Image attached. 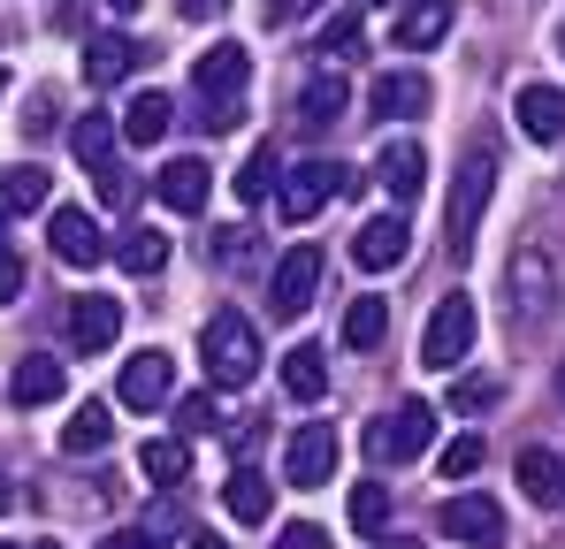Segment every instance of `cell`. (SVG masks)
<instances>
[{"instance_id":"cell-47","label":"cell","mask_w":565,"mask_h":549,"mask_svg":"<svg viewBox=\"0 0 565 549\" xmlns=\"http://www.w3.org/2000/svg\"><path fill=\"white\" fill-rule=\"evenodd\" d=\"M382 549H420V542H405V535H382Z\"/></svg>"},{"instance_id":"cell-29","label":"cell","mask_w":565,"mask_h":549,"mask_svg":"<svg viewBox=\"0 0 565 549\" xmlns=\"http://www.w3.org/2000/svg\"><path fill=\"white\" fill-rule=\"evenodd\" d=\"M382 336H390V305H382V298H352V305H344V344H352V352H375Z\"/></svg>"},{"instance_id":"cell-40","label":"cell","mask_w":565,"mask_h":549,"mask_svg":"<svg viewBox=\"0 0 565 549\" xmlns=\"http://www.w3.org/2000/svg\"><path fill=\"white\" fill-rule=\"evenodd\" d=\"M99 549H161V535H153V527H115Z\"/></svg>"},{"instance_id":"cell-24","label":"cell","mask_w":565,"mask_h":549,"mask_svg":"<svg viewBox=\"0 0 565 549\" xmlns=\"http://www.w3.org/2000/svg\"><path fill=\"white\" fill-rule=\"evenodd\" d=\"M130 69H138V46H130L122 31H99L93 46H85V85L107 92V85H122Z\"/></svg>"},{"instance_id":"cell-12","label":"cell","mask_w":565,"mask_h":549,"mask_svg":"<svg viewBox=\"0 0 565 549\" xmlns=\"http://www.w3.org/2000/svg\"><path fill=\"white\" fill-rule=\"evenodd\" d=\"M375 176H382V191H390L397 206H413L420 183H428V153H420V138H390V146L375 153Z\"/></svg>"},{"instance_id":"cell-3","label":"cell","mask_w":565,"mask_h":549,"mask_svg":"<svg viewBox=\"0 0 565 549\" xmlns=\"http://www.w3.org/2000/svg\"><path fill=\"white\" fill-rule=\"evenodd\" d=\"M352 183L360 176H352L344 161H298V169L276 183V206H282V222H313V214H321L337 191H352Z\"/></svg>"},{"instance_id":"cell-41","label":"cell","mask_w":565,"mask_h":549,"mask_svg":"<svg viewBox=\"0 0 565 549\" xmlns=\"http://www.w3.org/2000/svg\"><path fill=\"white\" fill-rule=\"evenodd\" d=\"M451 405H459V412H473V405H497V381H459V389H451Z\"/></svg>"},{"instance_id":"cell-31","label":"cell","mask_w":565,"mask_h":549,"mask_svg":"<svg viewBox=\"0 0 565 549\" xmlns=\"http://www.w3.org/2000/svg\"><path fill=\"white\" fill-rule=\"evenodd\" d=\"M107 435H115L107 405H77V420L62 428V451H70V458H93V451H107Z\"/></svg>"},{"instance_id":"cell-13","label":"cell","mask_w":565,"mask_h":549,"mask_svg":"<svg viewBox=\"0 0 565 549\" xmlns=\"http://www.w3.org/2000/svg\"><path fill=\"white\" fill-rule=\"evenodd\" d=\"M512 122H520L535 146H558L565 138V92L558 85H520L512 92Z\"/></svg>"},{"instance_id":"cell-46","label":"cell","mask_w":565,"mask_h":549,"mask_svg":"<svg viewBox=\"0 0 565 549\" xmlns=\"http://www.w3.org/2000/svg\"><path fill=\"white\" fill-rule=\"evenodd\" d=\"M107 8H115V15H138V8H146V0H107Z\"/></svg>"},{"instance_id":"cell-35","label":"cell","mask_w":565,"mask_h":549,"mask_svg":"<svg viewBox=\"0 0 565 549\" xmlns=\"http://www.w3.org/2000/svg\"><path fill=\"white\" fill-rule=\"evenodd\" d=\"M467 473H481V435H451L444 443V481H467Z\"/></svg>"},{"instance_id":"cell-5","label":"cell","mask_w":565,"mask_h":549,"mask_svg":"<svg viewBox=\"0 0 565 549\" xmlns=\"http://www.w3.org/2000/svg\"><path fill=\"white\" fill-rule=\"evenodd\" d=\"M367 451L390 458V465H405V458H428L436 451V405H397V412H382L375 428H367Z\"/></svg>"},{"instance_id":"cell-42","label":"cell","mask_w":565,"mask_h":549,"mask_svg":"<svg viewBox=\"0 0 565 549\" xmlns=\"http://www.w3.org/2000/svg\"><path fill=\"white\" fill-rule=\"evenodd\" d=\"M99 198H107V206H122V198H130V176H122V169H99Z\"/></svg>"},{"instance_id":"cell-9","label":"cell","mask_w":565,"mask_h":549,"mask_svg":"<svg viewBox=\"0 0 565 549\" xmlns=\"http://www.w3.org/2000/svg\"><path fill=\"white\" fill-rule=\"evenodd\" d=\"M436 527L451 535V542H467V549H481V542H504V504L497 496H451L444 512H436Z\"/></svg>"},{"instance_id":"cell-36","label":"cell","mask_w":565,"mask_h":549,"mask_svg":"<svg viewBox=\"0 0 565 549\" xmlns=\"http://www.w3.org/2000/svg\"><path fill=\"white\" fill-rule=\"evenodd\" d=\"M214 420H222V412H214V397H177V428H184V435H206Z\"/></svg>"},{"instance_id":"cell-38","label":"cell","mask_w":565,"mask_h":549,"mask_svg":"<svg viewBox=\"0 0 565 549\" xmlns=\"http://www.w3.org/2000/svg\"><path fill=\"white\" fill-rule=\"evenodd\" d=\"M321 54H360V15H337L321 31Z\"/></svg>"},{"instance_id":"cell-7","label":"cell","mask_w":565,"mask_h":549,"mask_svg":"<svg viewBox=\"0 0 565 549\" xmlns=\"http://www.w3.org/2000/svg\"><path fill=\"white\" fill-rule=\"evenodd\" d=\"M169 389H177V359H169V352H138V359H122V374H115V397H122L130 412L169 405Z\"/></svg>"},{"instance_id":"cell-52","label":"cell","mask_w":565,"mask_h":549,"mask_svg":"<svg viewBox=\"0 0 565 549\" xmlns=\"http://www.w3.org/2000/svg\"><path fill=\"white\" fill-rule=\"evenodd\" d=\"M367 8H390V0H367Z\"/></svg>"},{"instance_id":"cell-48","label":"cell","mask_w":565,"mask_h":549,"mask_svg":"<svg viewBox=\"0 0 565 549\" xmlns=\"http://www.w3.org/2000/svg\"><path fill=\"white\" fill-rule=\"evenodd\" d=\"M558 397H565V359H558Z\"/></svg>"},{"instance_id":"cell-8","label":"cell","mask_w":565,"mask_h":549,"mask_svg":"<svg viewBox=\"0 0 565 549\" xmlns=\"http://www.w3.org/2000/svg\"><path fill=\"white\" fill-rule=\"evenodd\" d=\"M282 473H290V488H321L337 473V428L329 420H306L290 435V451H282Z\"/></svg>"},{"instance_id":"cell-10","label":"cell","mask_w":565,"mask_h":549,"mask_svg":"<svg viewBox=\"0 0 565 549\" xmlns=\"http://www.w3.org/2000/svg\"><path fill=\"white\" fill-rule=\"evenodd\" d=\"M46 237H54V260H70V268H99L107 260V237H99V222L85 206H54Z\"/></svg>"},{"instance_id":"cell-18","label":"cell","mask_w":565,"mask_h":549,"mask_svg":"<svg viewBox=\"0 0 565 549\" xmlns=\"http://www.w3.org/2000/svg\"><path fill=\"white\" fill-rule=\"evenodd\" d=\"M115 336H122V305H115V298H77V305H70V344H77L85 359L107 352Z\"/></svg>"},{"instance_id":"cell-50","label":"cell","mask_w":565,"mask_h":549,"mask_svg":"<svg viewBox=\"0 0 565 549\" xmlns=\"http://www.w3.org/2000/svg\"><path fill=\"white\" fill-rule=\"evenodd\" d=\"M31 549H62V542H31Z\"/></svg>"},{"instance_id":"cell-21","label":"cell","mask_w":565,"mask_h":549,"mask_svg":"<svg viewBox=\"0 0 565 549\" xmlns=\"http://www.w3.org/2000/svg\"><path fill=\"white\" fill-rule=\"evenodd\" d=\"M169 122H177V107H169V92H138V99L122 107V122H115V138H130V146H161V138H169Z\"/></svg>"},{"instance_id":"cell-32","label":"cell","mask_w":565,"mask_h":549,"mask_svg":"<svg viewBox=\"0 0 565 549\" xmlns=\"http://www.w3.org/2000/svg\"><path fill=\"white\" fill-rule=\"evenodd\" d=\"M138 465H146V481H161V488H177V481L191 473V451L177 443V435H153V443L138 451Z\"/></svg>"},{"instance_id":"cell-37","label":"cell","mask_w":565,"mask_h":549,"mask_svg":"<svg viewBox=\"0 0 565 549\" xmlns=\"http://www.w3.org/2000/svg\"><path fill=\"white\" fill-rule=\"evenodd\" d=\"M15 298H23V252L0 237V305H15Z\"/></svg>"},{"instance_id":"cell-49","label":"cell","mask_w":565,"mask_h":549,"mask_svg":"<svg viewBox=\"0 0 565 549\" xmlns=\"http://www.w3.org/2000/svg\"><path fill=\"white\" fill-rule=\"evenodd\" d=\"M0 99H8V69H0Z\"/></svg>"},{"instance_id":"cell-34","label":"cell","mask_w":565,"mask_h":549,"mask_svg":"<svg viewBox=\"0 0 565 549\" xmlns=\"http://www.w3.org/2000/svg\"><path fill=\"white\" fill-rule=\"evenodd\" d=\"M352 527H360L367 542L390 535V488H382V481H360V488H352Z\"/></svg>"},{"instance_id":"cell-22","label":"cell","mask_w":565,"mask_h":549,"mask_svg":"<svg viewBox=\"0 0 565 549\" xmlns=\"http://www.w3.org/2000/svg\"><path fill=\"white\" fill-rule=\"evenodd\" d=\"M282 389H290L298 405H321V397H329V352H321V344H290V359H282Z\"/></svg>"},{"instance_id":"cell-11","label":"cell","mask_w":565,"mask_h":549,"mask_svg":"<svg viewBox=\"0 0 565 549\" xmlns=\"http://www.w3.org/2000/svg\"><path fill=\"white\" fill-rule=\"evenodd\" d=\"M413 252V229H405V214H375V222H360V237H352V260L367 274H390L397 260Z\"/></svg>"},{"instance_id":"cell-53","label":"cell","mask_w":565,"mask_h":549,"mask_svg":"<svg viewBox=\"0 0 565 549\" xmlns=\"http://www.w3.org/2000/svg\"><path fill=\"white\" fill-rule=\"evenodd\" d=\"M0 549H15V542H0Z\"/></svg>"},{"instance_id":"cell-33","label":"cell","mask_w":565,"mask_h":549,"mask_svg":"<svg viewBox=\"0 0 565 549\" xmlns=\"http://www.w3.org/2000/svg\"><path fill=\"white\" fill-rule=\"evenodd\" d=\"M276 146H253V153H245V169H237V198H245V206H260V198H276Z\"/></svg>"},{"instance_id":"cell-25","label":"cell","mask_w":565,"mask_h":549,"mask_svg":"<svg viewBox=\"0 0 565 549\" xmlns=\"http://www.w3.org/2000/svg\"><path fill=\"white\" fill-rule=\"evenodd\" d=\"M115 260H122V274H161V268H169V237L138 222V229L115 237Z\"/></svg>"},{"instance_id":"cell-51","label":"cell","mask_w":565,"mask_h":549,"mask_svg":"<svg viewBox=\"0 0 565 549\" xmlns=\"http://www.w3.org/2000/svg\"><path fill=\"white\" fill-rule=\"evenodd\" d=\"M558 54H565V23H558Z\"/></svg>"},{"instance_id":"cell-4","label":"cell","mask_w":565,"mask_h":549,"mask_svg":"<svg viewBox=\"0 0 565 549\" xmlns=\"http://www.w3.org/2000/svg\"><path fill=\"white\" fill-rule=\"evenodd\" d=\"M473 298H444L436 313H428V329H420V366H436V374H459L473 352Z\"/></svg>"},{"instance_id":"cell-17","label":"cell","mask_w":565,"mask_h":549,"mask_svg":"<svg viewBox=\"0 0 565 549\" xmlns=\"http://www.w3.org/2000/svg\"><path fill=\"white\" fill-rule=\"evenodd\" d=\"M222 504H230L237 527H268V519H276V481H260L253 465H237V473L222 481Z\"/></svg>"},{"instance_id":"cell-39","label":"cell","mask_w":565,"mask_h":549,"mask_svg":"<svg viewBox=\"0 0 565 549\" xmlns=\"http://www.w3.org/2000/svg\"><path fill=\"white\" fill-rule=\"evenodd\" d=\"M276 549H329V535L313 527V519H298V527H282V542Z\"/></svg>"},{"instance_id":"cell-6","label":"cell","mask_w":565,"mask_h":549,"mask_svg":"<svg viewBox=\"0 0 565 549\" xmlns=\"http://www.w3.org/2000/svg\"><path fill=\"white\" fill-rule=\"evenodd\" d=\"M253 85V54L230 39V46H206L199 62H191V92L206 99V107H237V92Z\"/></svg>"},{"instance_id":"cell-14","label":"cell","mask_w":565,"mask_h":549,"mask_svg":"<svg viewBox=\"0 0 565 549\" xmlns=\"http://www.w3.org/2000/svg\"><path fill=\"white\" fill-rule=\"evenodd\" d=\"M313 290H321V252H313V245H290V252L276 260V313H282V321L306 313Z\"/></svg>"},{"instance_id":"cell-43","label":"cell","mask_w":565,"mask_h":549,"mask_svg":"<svg viewBox=\"0 0 565 549\" xmlns=\"http://www.w3.org/2000/svg\"><path fill=\"white\" fill-rule=\"evenodd\" d=\"M321 0H268V23H298V15H313Z\"/></svg>"},{"instance_id":"cell-2","label":"cell","mask_w":565,"mask_h":549,"mask_svg":"<svg viewBox=\"0 0 565 549\" xmlns=\"http://www.w3.org/2000/svg\"><path fill=\"white\" fill-rule=\"evenodd\" d=\"M489 191H497V153H489V146H467L459 183H451V214H444L451 252H467V245H473V229H481V214H489Z\"/></svg>"},{"instance_id":"cell-27","label":"cell","mask_w":565,"mask_h":549,"mask_svg":"<svg viewBox=\"0 0 565 549\" xmlns=\"http://www.w3.org/2000/svg\"><path fill=\"white\" fill-rule=\"evenodd\" d=\"M298 115H306L313 130H321V122H344V115H352V85H344V77H313V85L298 92Z\"/></svg>"},{"instance_id":"cell-19","label":"cell","mask_w":565,"mask_h":549,"mask_svg":"<svg viewBox=\"0 0 565 549\" xmlns=\"http://www.w3.org/2000/svg\"><path fill=\"white\" fill-rule=\"evenodd\" d=\"M444 31H451V0H405V8H397V46H405V54L444 46Z\"/></svg>"},{"instance_id":"cell-44","label":"cell","mask_w":565,"mask_h":549,"mask_svg":"<svg viewBox=\"0 0 565 549\" xmlns=\"http://www.w3.org/2000/svg\"><path fill=\"white\" fill-rule=\"evenodd\" d=\"M184 15H191V23H206V15H222V0H184Z\"/></svg>"},{"instance_id":"cell-26","label":"cell","mask_w":565,"mask_h":549,"mask_svg":"<svg viewBox=\"0 0 565 549\" xmlns=\"http://www.w3.org/2000/svg\"><path fill=\"white\" fill-rule=\"evenodd\" d=\"M512 298H520V313H543V305H551V260H543L535 245L512 252Z\"/></svg>"},{"instance_id":"cell-45","label":"cell","mask_w":565,"mask_h":549,"mask_svg":"<svg viewBox=\"0 0 565 549\" xmlns=\"http://www.w3.org/2000/svg\"><path fill=\"white\" fill-rule=\"evenodd\" d=\"M191 549H237V542H222V535H191Z\"/></svg>"},{"instance_id":"cell-20","label":"cell","mask_w":565,"mask_h":549,"mask_svg":"<svg viewBox=\"0 0 565 549\" xmlns=\"http://www.w3.org/2000/svg\"><path fill=\"white\" fill-rule=\"evenodd\" d=\"M520 488H527V504H543V512H565V465H558V451L527 443V451H520Z\"/></svg>"},{"instance_id":"cell-30","label":"cell","mask_w":565,"mask_h":549,"mask_svg":"<svg viewBox=\"0 0 565 549\" xmlns=\"http://www.w3.org/2000/svg\"><path fill=\"white\" fill-rule=\"evenodd\" d=\"M70 146H77V161H85V169H115V122H107V115H77V130H70Z\"/></svg>"},{"instance_id":"cell-28","label":"cell","mask_w":565,"mask_h":549,"mask_svg":"<svg viewBox=\"0 0 565 549\" xmlns=\"http://www.w3.org/2000/svg\"><path fill=\"white\" fill-rule=\"evenodd\" d=\"M46 206V169H0V214H39Z\"/></svg>"},{"instance_id":"cell-23","label":"cell","mask_w":565,"mask_h":549,"mask_svg":"<svg viewBox=\"0 0 565 549\" xmlns=\"http://www.w3.org/2000/svg\"><path fill=\"white\" fill-rule=\"evenodd\" d=\"M70 389V366L62 359H15V374H8V397L15 405H54Z\"/></svg>"},{"instance_id":"cell-1","label":"cell","mask_w":565,"mask_h":549,"mask_svg":"<svg viewBox=\"0 0 565 549\" xmlns=\"http://www.w3.org/2000/svg\"><path fill=\"white\" fill-rule=\"evenodd\" d=\"M199 359H206V381H214V389H245V381L260 374V336H253V321H245V313H214V321L199 329Z\"/></svg>"},{"instance_id":"cell-15","label":"cell","mask_w":565,"mask_h":549,"mask_svg":"<svg viewBox=\"0 0 565 549\" xmlns=\"http://www.w3.org/2000/svg\"><path fill=\"white\" fill-rule=\"evenodd\" d=\"M153 191H161L169 214H206V198H214V169H206V161H169V169L153 176Z\"/></svg>"},{"instance_id":"cell-16","label":"cell","mask_w":565,"mask_h":549,"mask_svg":"<svg viewBox=\"0 0 565 549\" xmlns=\"http://www.w3.org/2000/svg\"><path fill=\"white\" fill-rule=\"evenodd\" d=\"M436 107V85L420 77V69H390V77H375V115L382 122H405V115H428Z\"/></svg>"}]
</instances>
